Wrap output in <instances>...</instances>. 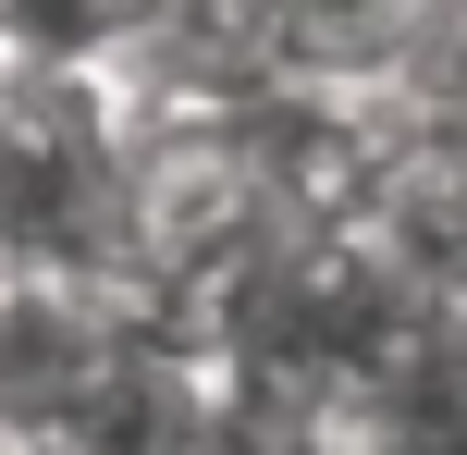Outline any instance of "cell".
Here are the masks:
<instances>
[]
</instances>
